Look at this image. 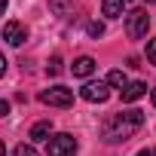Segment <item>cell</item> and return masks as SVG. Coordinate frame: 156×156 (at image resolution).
<instances>
[{
	"label": "cell",
	"mask_w": 156,
	"mask_h": 156,
	"mask_svg": "<svg viewBox=\"0 0 156 156\" xmlns=\"http://www.w3.org/2000/svg\"><path fill=\"white\" fill-rule=\"evenodd\" d=\"M12 156H40V153H37L34 144H19V147L12 150Z\"/></svg>",
	"instance_id": "cell-12"
},
{
	"label": "cell",
	"mask_w": 156,
	"mask_h": 156,
	"mask_svg": "<svg viewBox=\"0 0 156 156\" xmlns=\"http://www.w3.org/2000/svg\"><path fill=\"white\" fill-rule=\"evenodd\" d=\"M107 83H110V89H126V86H129V76H126L122 70H110V73H107Z\"/></svg>",
	"instance_id": "cell-11"
},
{
	"label": "cell",
	"mask_w": 156,
	"mask_h": 156,
	"mask_svg": "<svg viewBox=\"0 0 156 156\" xmlns=\"http://www.w3.org/2000/svg\"><path fill=\"white\" fill-rule=\"evenodd\" d=\"M40 101L49 104V107H70V104H73V89H64V86L43 89V92H40Z\"/></svg>",
	"instance_id": "cell-5"
},
{
	"label": "cell",
	"mask_w": 156,
	"mask_h": 156,
	"mask_svg": "<svg viewBox=\"0 0 156 156\" xmlns=\"http://www.w3.org/2000/svg\"><path fill=\"white\" fill-rule=\"evenodd\" d=\"M70 70H73V76H92L95 73V58L92 55H80L70 64Z\"/></svg>",
	"instance_id": "cell-7"
},
{
	"label": "cell",
	"mask_w": 156,
	"mask_h": 156,
	"mask_svg": "<svg viewBox=\"0 0 156 156\" xmlns=\"http://www.w3.org/2000/svg\"><path fill=\"white\" fill-rule=\"evenodd\" d=\"M138 156H156V150H141Z\"/></svg>",
	"instance_id": "cell-16"
},
{
	"label": "cell",
	"mask_w": 156,
	"mask_h": 156,
	"mask_svg": "<svg viewBox=\"0 0 156 156\" xmlns=\"http://www.w3.org/2000/svg\"><path fill=\"white\" fill-rule=\"evenodd\" d=\"M144 95H147V83L135 80V83H129V86L122 89V104H132V101H138V98H144Z\"/></svg>",
	"instance_id": "cell-8"
},
{
	"label": "cell",
	"mask_w": 156,
	"mask_h": 156,
	"mask_svg": "<svg viewBox=\"0 0 156 156\" xmlns=\"http://www.w3.org/2000/svg\"><path fill=\"white\" fill-rule=\"evenodd\" d=\"M126 31H129L132 40L147 37V31H150V16H147V9H132V12H126Z\"/></svg>",
	"instance_id": "cell-3"
},
{
	"label": "cell",
	"mask_w": 156,
	"mask_h": 156,
	"mask_svg": "<svg viewBox=\"0 0 156 156\" xmlns=\"http://www.w3.org/2000/svg\"><path fill=\"white\" fill-rule=\"evenodd\" d=\"M122 9H126V0H101V12L107 19H119Z\"/></svg>",
	"instance_id": "cell-10"
},
{
	"label": "cell",
	"mask_w": 156,
	"mask_h": 156,
	"mask_svg": "<svg viewBox=\"0 0 156 156\" xmlns=\"http://www.w3.org/2000/svg\"><path fill=\"white\" fill-rule=\"evenodd\" d=\"M89 34H92V37H101V34H104V25H101V22H92V25H89Z\"/></svg>",
	"instance_id": "cell-15"
},
{
	"label": "cell",
	"mask_w": 156,
	"mask_h": 156,
	"mask_svg": "<svg viewBox=\"0 0 156 156\" xmlns=\"http://www.w3.org/2000/svg\"><path fill=\"white\" fill-rule=\"evenodd\" d=\"M150 98H153V104H156V89H153V95H150Z\"/></svg>",
	"instance_id": "cell-17"
},
{
	"label": "cell",
	"mask_w": 156,
	"mask_h": 156,
	"mask_svg": "<svg viewBox=\"0 0 156 156\" xmlns=\"http://www.w3.org/2000/svg\"><path fill=\"white\" fill-rule=\"evenodd\" d=\"M46 73H52V76H58V73H61V58H58V55L46 64Z\"/></svg>",
	"instance_id": "cell-13"
},
{
	"label": "cell",
	"mask_w": 156,
	"mask_h": 156,
	"mask_svg": "<svg viewBox=\"0 0 156 156\" xmlns=\"http://www.w3.org/2000/svg\"><path fill=\"white\" fill-rule=\"evenodd\" d=\"M147 61H150V64H156V37L147 43Z\"/></svg>",
	"instance_id": "cell-14"
},
{
	"label": "cell",
	"mask_w": 156,
	"mask_h": 156,
	"mask_svg": "<svg viewBox=\"0 0 156 156\" xmlns=\"http://www.w3.org/2000/svg\"><path fill=\"white\" fill-rule=\"evenodd\" d=\"M141 126H144V113H141V110H126V113H116V116L104 126V141H107V144L129 141V138H132Z\"/></svg>",
	"instance_id": "cell-1"
},
{
	"label": "cell",
	"mask_w": 156,
	"mask_h": 156,
	"mask_svg": "<svg viewBox=\"0 0 156 156\" xmlns=\"http://www.w3.org/2000/svg\"><path fill=\"white\" fill-rule=\"evenodd\" d=\"M80 98L89 101V104H104L110 98V83L107 80H92V83H86L80 89Z\"/></svg>",
	"instance_id": "cell-4"
},
{
	"label": "cell",
	"mask_w": 156,
	"mask_h": 156,
	"mask_svg": "<svg viewBox=\"0 0 156 156\" xmlns=\"http://www.w3.org/2000/svg\"><path fill=\"white\" fill-rule=\"evenodd\" d=\"M147 3H153V0H147Z\"/></svg>",
	"instance_id": "cell-18"
},
{
	"label": "cell",
	"mask_w": 156,
	"mask_h": 156,
	"mask_svg": "<svg viewBox=\"0 0 156 156\" xmlns=\"http://www.w3.org/2000/svg\"><path fill=\"white\" fill-rule=\"evenodd\" d=\"M3 40H6L9 46H19V43L28 40V28H25L22 22H6V25H3Z\"/></svg>",
	"instance_id": "cell-6"
},
{
	"label": "cell",
	"mask_w": 156,
	"mask_h": 156,
	"mask_svg": "<svg viewBox=\"0 0 156 156\" xmlns=\"http://www.w3.org/2000/svg\"><path fill=\"white\" fill-rule=\"evenodd\" d=\"M46 156H76V138L67 132H58L46 141Z\"/></svg>",
	"instance_id": "cell-2"
},
{
	"label": "cell",
	"mask_w": 156,
	"mask_h": 156,
	"mask_svg": "<svg viewBox=\"0 0 156 156\" xmlns=\"http://www.w3.org/2000/svg\"><path fill=\"white\" fill-rule=\"evenodd\" d=\"M28 138H31V141H49V138H52V122H49V119H43V122H34Z\"/></svg>",
	"instance_id": "cell-9"
}]
</instances>
